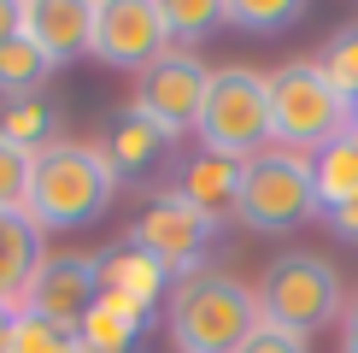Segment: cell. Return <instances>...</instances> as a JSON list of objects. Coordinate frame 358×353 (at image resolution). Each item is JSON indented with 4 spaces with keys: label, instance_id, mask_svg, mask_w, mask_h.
I'll list each match as a JSON object with an SVG mask.
<instances>
[{
    "label": "cell",
    "instance_id": "cell-21",
    "mask_svg": "<svg viewBox=\"0 0 358 353\" xmlns=\"http://www.w3.org/2000/svg\"><path fill=\"white\" fill-rule=\"evenodd\" d=\"M0 353H83V347H77V330H59L48 318L18 312V324H12V335H6Z\"/></svg>",
    "mask_w": 358,
    "mask_h": 353
},
{
    "label": "cell",
    "instance_id": "cell-28",
    "mask_svg": "<svg viewBox=\"0 0 358 353\" xmlns=\"http://www.w3.org/2000/svg\"><path fill=\"white\" fill-rule=\"evenodd\" d=\"M341 353H358V294L347 300V318H341Z\"/></svg>",
    "mask_w": 358,
    "mask_h": 353
},
{
    "label": "cell",
    "instance_id": "cell-29",
    "mask_svg": "<svg viewBox=\"0 0 358 353\" xmlns=\"http://www.w3.org/2000/svg\"><path fill=\"white\" fill-rule=\"evenodd\" d=\"M12 324H18V306H12V300H0V347H6V335H12Z\"/></svg>",
    "mask_w": 358,
    "mask_h": 353
},
{
    "label": "cell",
    "instance_id": "cell-30",
    "mask_svg": "<svg viewBox=\"0 0 358 353\" xmlns=\"http://www.w3.org/2000/svg\"><path fill=\"white\" fill-rule=\"evenodd\" d=\"M352 124H358V100H352Z\"/></svg>",
    "mask_w": 358,
    "mask_h": 353
},
{
    "label": "cell",
    "instance_id": "cell-24",
    "mask_svg": "<svg viewBox=\"0 0 358 353\" xmlns=\"http://www.w3.org/2000/svg\"><path fill=\"white\" fill-rule=\"evenodd\" d=\"M24 195H29V153L0 141V212H24Z\"/></svg>",
    "mask_w": 358,
    "mask_h": 353
},
{
    "label": "cell",
    "instance_id": "cell-25",
    "mask_svg": "<svg viewBox=\"0 0 358 353\" xmlns=\"http://www.w3.org/2000/svg\"><path fill=\"white\" fill-rule=\"evenodd\" d=\"M241 353H311L306 335H288V330H271V324H259V330L247 335Z\"/></svg>",
    "mask_w": 358,
    "mask_h": 353
},
{
    "label": "cell",
    "instance_id": "cell-9",
    "mask_svg": "<svg viewBox=\"0 0 358 353\" xmlns=\"http://www.w3.org/2000/svg\"><path fill=\"white\" fill-rule=\"evenodd\" d=\"M212 235H217V218H206L200 206H188L182 195H159V200L136 218L129 247L153 254V259L176 277V283H182V277L200 271V254L212 247Z\"/></svg>",
    "mask_w": 358,
    "mask_h": 353
},
{
    "label": "cell",
    "instance_id": "cell-6",
    "mask_svg": "<svg viewBox=\"0 0 358 353\" xmlns=\"http://www.w3.org/2000/svg\"><path fill=\"white\" fill-rule=\"evenodd\" d=\"M259 318L271 330L311 335L341 318V277L323 254H282L259 277Z\"/></svg>",
    "mask_w": 358,
    "mask_h": 353
},
{
    "label": "cell",
    "instance_id": "cell-13",
    "mask_svg": "<svg viewBox=\"0 0 358 353\" xmlns=\"http://www.w3.org/2000/svg\"><path fill=\"white\" fill-rule=\"evenodd\" d=\"M141 330H147V312L136 300H124V294H100V300L88 306V318L77 324V347L83 353H129Z\"/></svg>",
    "mask_w": 358,
    "mask_h": 353
},
{
    "label": "cell",
    "instance_id": "cell-19",
    "mask_svg": "<svg viewBox=\"0 0 358 353\" xmlns=\"http://www.w3.org/2000/svg\"><path fill=\"white\" fill-rule=\"evenodd\" d=\"M159 147H165V136H159V130L129 106V112L112 124V136H106V159H112V171H147V165L159 159Z\"/></svg>",
    "mask_w": 358,
    "mask_h": 353
},
{
    "label": "cell",
    "instance_id": "cell-23",
    "mask_svg": "<svg viewBox=\"0 0 358 353\" xmlns=\"http://www.w3.org/2000/svg\"><path fill=\"white\" fill-rule=\"evenodd\" d=\"M323 77L335 83V95H347V100H358V24L352 29H341V36L323 48Z\"/></svg>",
    "mask_w": 358,
    "mask_h": 353
},
{
    "label": "cell",
    "instance_id": "cell-12",
    "mask_svg": "<svg viewBox=\"0 0 358 353\" xmlns=\"http://www.w3.org/2000/svg\"><path fill=\"white\" fill-rule=\"evenodd\" d=\"M100 289L106 294H124V300H136L141 312L159 300V294L171 289V271L159 265L153 254H141V247H112V254H100Z\"/></svg>",
    "mask_w": 358,
    "mask_h": 353
},
{
    "label": "cell",
    "instance_id": "cell-4",
    "mask_svg": "<svg viewBox=\"0 0 358 353\" xmlns=\"http://www.w3.org/2000/svg\"><path fill=\"white\" fill-rule=\"evenodd\" d=\"M200 141L206 153L217 159H259L271 147V83L264 71H247V65H223L212 71V88H206V106H200Z\"/></svg>",
    "mask_w": 358,
    "mask_h": 353
},
{
    "label": "cell",
    "instance_id": "cell-20",
    "mask_svg": "<svg viewBox=\"0 0 358 353\" xmlns=\"http://www.w3.org/2000/svg\"><path fill=\"white\" fill-rule=\"evenodd\" d=\"M300 18H306L300 0H229L223 6V24L247 29V36H276V29H288Z\"/></svg>",
    "mask_w": 358,
    "mask_h": 353
},
{
    "label": "cell",
    "instance_id": "cell-7",
    "mask_svg": "<svg viewBox=\"0 0 358 353\" xmlns=\"http://www.w3.org/2000/svg\"><path fill=\"white\" fill-rule=\"evenodd\" d=\"M88 53L112 71H141L171 53V29L159 0H94V36Z\"/></svg>",
    "mask_w": 358,
    "mask_h": 353
},
{
    "label": "cell",
    "instance_id": "cell-27",
    "mask_svg": "<svg viewBox=\"0 0 358 353\" xmlns=\"http://www.w3.org/2000/svg\"><path fill=\"white\" fill-rule=\"evenodd\" d=\"M24 29V0H0V48Z\"/></svg>",
    "mask_w": 358,
    "mask_h": 353
},
{
    "label": "cell",
    "instance_id": "cell-3",
    "mask_svg": "<svg viewBox=\"0 0 358 353\" xmlns=\"http://www.w3.org/2000/svg\"><path fill=\"white\" fill-rule=\"evenodd\" d=\"M271 83V141L288 153H323L352 130V100L335 95L317 59H288V65L264 71Z\"/></svg>",
    "mask_w": 358,
    "mask_h": 353
},
{
    "label": "cell",
    "instance_id": "cell-11",
    "mask_svg": "<svg viewBox=\"0 0 358 353\" xmlns=\"http://www.w3.org/2000/svg\"><path fill=\"white\" fill-rule=\"evenodd\" d=\"M24 36L36 41L53 65H71V59L88 53L94 0H24Z\"/></svg>",
    "mask_w": 358,
    "mask_h": 353
},
{
    "label": "cell",
    "instance_id": "cell-26",
    "mask_svg": "<svg viewBox=\"0 0 358 353\" xmlns=\"http://www.w3.org/2000/svg\"><path fill=\"white\" fill-rule=\"evenodd\" d=\"M329 230L341 235V242H358V195H352L347 206H335V212H329Z\"/></svg>",
    "mask_w": 358,
    "mask_h": 353
},
{
    "label": "cell",
    "instance_id": "cell-10",
    "mask_svg": "<svg viewBox=\"0 0 358 353\" xmlns=\"http://www.w3.org/2000/svg\"><path fill=\"white\" fill-rule=\"evenodd\" d=\"M100 294L106 289H100V259L94 254H48L36 265V277H29L18 312L48 318V324H59V330H77Z\"/></svg>",
    "mask_w": 358,
    "mask_h": 353
},
{
    "label": "cell",
    "instance_id": "cell-16",
    "mask_svg": "<svg viewBox=\"0 0 358 353\" xmlns=\"http://www.w3.org/2000/svg\"><path fill=\"white\" fill-rule=\"evenodd\" d=\"M59 130V106H53V95H29V100H12L6 112H0V141L6 147H18V153H48V147L59 141L53 136Z\"/></svg>",
    "mask_w": 358,
    "mask_h": 353
},
{
    "label": "cell",
    "instance_id": "cell-22",
    "mask_svg": "<svg viewBox=\"0 0 358 353\" xmlns=\"http://www.w3.org/2000/svg\"><path fill=\"white\" fill-rule=\"evenodd\" d=\"M171 41H206L223 24V0H159Z\"/></svg>",
    "mask_w": 358,
    "mask_h": 353
},
{
    "label": "cell",
    "instance_id": "cell-2",
    "mask_svg": "<svg viewBox=\"0 0 358 353\" xmlns=\"http://www.w3.org/2000/svg\"><path fill=\"white\" fill-rule=\"evenodd\" d=\"M165 324L176 353H241L264 318H259V294L247 283L223 271H194L182 283H171Z\"/></svg>",
    "mask_w": 358,
    "mask_h": 353
},
{
    "label": "cell",
    "instance_id": "cell-8",
    "mask_svg": "<svg viewBox=\"0 0 358 353\" xmlns=\"http://www.w3.org/2000/svg\"><path fill=\"white\" fill-rule=\"evenodd\" d=\"M206 88H212V71L200 65L194 53H165L136 77V112L159 130L165 141H176L182 130L200 124V106H206Z\"/></svg>",
    "mask_w": 358,
    "mask_h": 353
},
{
    "label": "cell",
    "instance_id": "cell-17",
    "mask_svg": "<svg viewBox=\"0 0 358 353\" xmlns=\"http://www.w3.org/2000/svg\"><path fill=\"white\" fill-rule=\"evenodd\" d=\"M48 77H53V59L36 48V41L24 36H12L6 48H0V100H29V95H48Z\"/></svg>",
    "mask_w": 358,
    "mask_h": 353
},
{
    "label": "cell",
    "instance_id": "cell-15",
    "mask_svg": "<svg viewBox=\"0 0 358 353\" xmlns=\"http://www.w3.org/2000/svg\"><path fill=\"white\" fill-rule=\"evenodd\" d=\"M176 195H182L188 206H200L206 218H223V212H235V200H241V165H235V159H217V153H200V159H188Z\"/></svg>",
    "mask_w": 358,
    "mask_h": 353
},
{
    "label": "cell",
    "instance_id": "cell-5",
    "mask_svg": "<svg viewBox=\"0 0 358 353\" xmlns=\"http://www.w3.org/2000/svg\"><path fill=\"white\" fill-rule=\"evenodd\" d=\"M317 183H311V159L288 153V147H264L259 159L241 165V200H235V218L259 235H282L300 230L306 218H317Z\"/></svg>",
    "mask_w": 358,
    "mask_h": 353
},
{
    "label": "cell",
    "instance_id": "cell-14",
    "mask_svg": "<svg viewBox=\"0 0 358 353\" xmlns=\"http://www.w3.org/2000/svg\"><path fill=\"white\" fill-rule=\"evenodd\" d=\"M41 259H48L41 254V230L24 212H0V300L18 306Z\"/></svg>",
    "mask_w": 358,
    "mask_h": 353
},
{
    "label": "cell",
    "instance_id": "cell-1",
    "mask_svg": "<svg viewBox=\"0 0 358 353\" xmlns=\"http://www.w3.org/2000/svg\"><path fill=\"white\" fill-rule=\"evenodd\" d=\"M112 195H117V171H112L106 147L53 141L48 153L29 159L24 218L36 230H88L94 218H106Z\"/></svg>",
    "mask_w": 358,
    "mask_h": 353
},
{
    "label": "cell",
    "instance_id": "cell-18",
    "mask_svg": "<svg viewBox=\"0 0 358 353\" xmlns=\"http://www.w3.org/2000/svg\"><path fill=\"white\" fill-rule=\"evenodd\" d=\"M311 183H317V206L335 212L358 195V136L347 130L341 141H329L323 153H311Z\"/></svg>",
    "mask_w": 358,
    "mask_h": 353
}]
</instances>
